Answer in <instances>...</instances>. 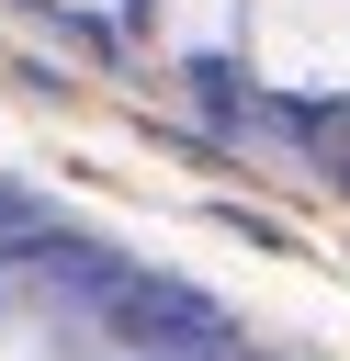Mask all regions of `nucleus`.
Listing matches in <instances>:
<instances>
[{"label": "nucleus", "mask_w": 350, "mask_h": 361, "mask_svg": "<svg viewBox=\"0 0 350 361\" xmlns=\"http://www.w3.org/2000/svg\"><path fill=\"white\" fill-rule=\"evenodd\" d=\"M0 361H56V350L45 338H0Z\"/></svg>", "instance_id": "1"}]
</instances>
